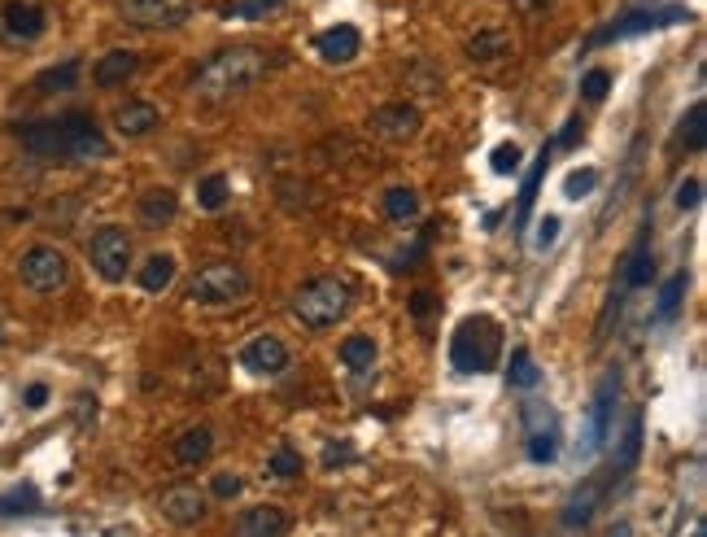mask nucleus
<instances>
[{
    "label": "nucleus",
    "instance_id": "nucleus-45",
    "mask_svg": "<svg viewBox=\"0 0 707 537\" xmlns=\"http://www.w3.org/2000/svg\"><path fill=\"white\" fill-rule=\"evenodd\" d=\"M22 402H27V407H31V411H40V407H44V402H49V385H31L27 393H22Z\"/></svg>",
    "mask_w": 707,
    "mask_h": 537
},
{
    "label": "nucleus",
    "instance_id": "nucleus-25",
    "mask_svg": "<svg viewBox=\"0 0 707 537\" xmlns=\"http://www.w3.org/2000/svg\"><path fill=\"white\" fill-rule=\"evenodd\" d=\"M341 363L350 367L354 376L371 372V367H376V341L371 337H345L341 341Z\"/></svg>",
    "mask_w": 707,
    "mask_h": 537
},
{
    "label": "nucleus",
    "instance_id": "nucleus-20",
    "mask_svg": "<svg viewBox=\"0 0 707 537\" xmlns=\"http://www.w3.org/2000/svg\"><path fill=\"white\" fill-rule=\"evenodd\" d=\"M616 393H620V376L611 372L603 385H598V393H594V420H590V441H585L590 450L603 446L607 433H611V407H616Z\"/></svg>",
    "mask_w": 707,
    "mask_h": 537
},
{
    "label": "nucleus",
    "instance_id": "nucleus-12",
    "mask_svg": "<svg viewBox=\"0 0 707 537\" xmlns=\"http://www.w3.org/2000/svg\"><path fill=\"white\" fill-rule=\"evenodd\" d=\"M289 529H293V516L284 507H271V503L245 507L241 516L232 520V537H284Z\"/></svg>",
    "mask_w": 707,
    "mask_h": 537
},
{
    "label": "nucleus",
    "instance_id": "nucleus-3",
    "mask_svg": "<svg viewBox=\"0 0 707 537\" xmlns=\"http://www.w3.org/2000/svg\"><path fill=\"white\" fill-rule=\"evenodd\" d=\"M498 354H502V328L489 315H467L463 324L454 328V341H450L454 372H463V376L494 372Z\"/></svg>",
    "mask_w": 707,
    "mask_h": 537
},
{
    "label": "nucleus",
    "instance_id": "nucleus-35",
    "mask_svg": "<svg viewBox=\"0 0 707 537\" xmlns=\"http://www.w3.org/2000/svg\"><path fill=\"white\" fill-rule=\"evenodd\" d=\"M524 428L529 433H559V420L546 402H524Z\"/></svg>",
    "mask_w": 707,
    "mask_h": 537
},
{
    "label": "nucleus",
    "instance_id": "nucleus-6",
    "mask_svg": "<svg viewBox=\"0 0 707 537\" xmlns=\"http://www.w3.org/2000/svg\"><path fill=\"white\" fill-rule=\"evenodd\" d=\"M197 0H118V14H123L127 27L140 31H171L184 27L193 18Z\"/></svg>",
    "mask_w": 707,
    "mask_h": 537
},
{
    "label": "nucleus",
    "instance_id": "nucleus-10",
    "mask_svg": "<svg viewBox=\"0 0 707 537\" xmlns=\"http://www.w3.org/2000/svg\"><path fill=\"white\" fill-rule=\"evenodd\" d=\"M0 27H5L9 40L31 44L49 31V9L35 5V0H9V5L0 9Z\"/></svg>",
    "mask_w": 707,
    "mask_h": 537
},
{
    "label": "nucleus",
    "instance_id": "nucleus-15",
    "mask_svg": "<svg viewBox=\"0 0 707 537\" xmlns=\"http://www.w3.org/2000/svg\"><path fill=\"white\" fill-rule=\"evenodd\" d=\"M140 70V53H131V49H110V53H101L97 57V66H92V83L97 88H123V83L131 79Z\"/></svg>",
    "mask_w": 707,
    "mask_h": 537
},
{
    "label": "nucleus",
    "instance_id": "nucleus-42",
    "mask_svg": "<svg viewBox=\"0 0 707 537\" xmlns=\"http://www.w3.org/2000/svg\"><path fill=\"white\" fill-rule=\"evenodd\" d=\"M699 197H703V184H699V179H686V184H677V206H681V210H694V206H699Z\"/></svg>",
    "mask_w": 707,
    "mask_h": 537
},
{
    "label": "nucleus",
    "instance_id": "nucleus-1",
    "mask_svg": "<svg viewBox=\"0 0 707 537\" xmlns=\"http://www.w3.org/2000/svg\"><path fill=\"white\" fill-rule=\"evenodd\" d=\"M18 140L27 145L31 158H49V162H101V158H110V140H105V131L92 123L88 114L22 123Z\"/></svg>",
    "mask_w": 707,
    "mask_h": 537
},
{
    "label": "nucleus",
    "instance_id": "nucleus-28",
    "mask_svg": "<svg viewBox=\"0 0 707 537\" xmlns=\"http://www.w3.org/2000/svg\"><path fill=\"white\" fill-rule=\"evenodd\" d=\"M690 289V276L686 271H677V276H668V284L659 289V302H655V319H673L681 310V297Z\"/></svg>",
    "mask_w": 707,
    "mask_h": 537
},
{
    "label": "nucleus",
    "instance_id": "nucleus-37",
    "mask_svg": "<svg viewBox=\"0 0 707 537\" xmlns=\"http://www.w3.org/2000/svg\"><path fill=\"white\" fill-rule=\"evenodd\" d=\"M559 450V433H529V459L533 463H550Z\"/></svg>",
    "mask_w": 707,
    "mask_h": 537
},
{
    "label": "nucleus",
    "instance_id": "nucleus-8",
    "mask_svg": "<svg viewBox=\"0 0 707 537\" xmlns=\"http://www.w3.org/2000/svg\"><path fill=\"white\" fill-rule=\"evenodd\" d=\"M18 276L31 293H57L70 280V262L57 245H31L18 262Z\"/></svg>",
    "mask_w": 707,
    "mask_h": 537
},
{
    "label": "nucleus",
    "instance_id": "nucleus-44",
    "mask_svg": "<svg viewBox=\"0 0 707 537\" xmlns=\"http://www.w3.org/2000/svg\"><path fill=\"white\" fill-rule=\"evenodd\" d=\"M537 228H542V232H537V249H546V245H555V241H559V219H555V214H546V219L537 223Z\"/></svg>",
    "mask_w": 707,
    "mask_h": 537
},
{
    "label": "nucleus",
    "instance_id": "nucleus-4",
    "mask_svg": "<svg viewBox=\"0 0 707 537\" xmlns=\"http://www.w3.org/2000/svg\"><path fill=\"white\" fill-rule=\"evenodd\" d=\"M345 310H350V280L345 276H315V280H306L293 297L297 324L310 328V332L332 328L337 319H345Z\"/></svg>",
    "mask_w": 707,
    "mask_h": 537
},
{
    "label": "nucleus",
    "instance_id": "nucleus-5",
    "mask_svg": "<svg viewBox=\"0 0 707 537\" xmlns=\"http://www.w3.org/2000/svg\"><path fill=\"white\" fill-rule=\"evenodd\" d=\"M254 289L249 271L241 262H206L193 280H188V297L197 306H227V302H241Z\"/></svg>",
    "mask_w": 707,
    "mask_h": 537
},
{
    "label": "nucleus",
    "instance_id": "nucleus-14",
    "mask_svg": "<svg viewBox=\"0 0 707 537\" xmlns=\"http://www.w3.org/2000/svg\"><path fill=\"white\" fill-rule=\"evenodd\" d=\"M315 53L323 57V62H332V66H345V62H354V57L363 53V35H358V27H350V22H337V27L315 35Z\"/></svg>",
    "mask_w": 707,
    "mask_h": 537
},
{
    "label": "nucleus",
    "instance_id": "nucleus-24",
    "mask_svg": "<svg viewBox=\"0 0 707 537\" xmlns=\"http://www.w3.org/2000/svg\"><path fill=\"white\" fill-rule=\"evenodd\" d=\"M136 280H140V289H145V293L171 289V280H175V258H171V254L145 258V262H140V271H136Z\"/></svg>",
    "mask_w": 707,
    "mask_h": 537
},
{
    "label": "nucleus",
    "instance_id": "nucleus-46",
    "mask_svg": "<svg viewBox=\"0 0 707 537\" xmlns=\"http://www.w3.org/2000/svg\"><path fill=\"white\" fill-rule=\"evenodd\" d=\"M411 310H415V319H424L428 310H433V293H415V302H411Z\"/></svg>",
    "mask_w": 707,
    "mask_h": 537
},
{
    "label": "nucleus",
    "instance_id": "nucleus-11",
    "mask_svg": "<svg viewBox=\"0 0 707 537\" xmlns=\"http://www.w3.org/2000/svg\"><path fill=\"white\" fill-rule=\"evenodd\" d=\"M158 511L171 524H179V529H193V524L206 520V494H201L197 485H171V489H162V498H158Z\"/></svg>",
    "mask_w": 707,
    "mask_h": 537
},
{
    "label": "nucleus",
    "instance_id": "nucleus-40",
    "mask_svg": "<svg viewBox=\"0 0 707 537\" xmlns=\"http://www.w3.org/2000/svg\"><path fill=\"white\" fill-rule=\"evenodd\" d=\"M31 507H35V489L31 485H22V489H14V494L0 498V511H5V516H9V511H31Z\"/></svg>",
    "mask_w": 707,
    "mask_h": 537
},
{
    "label": "nucleus",
    "instance_id": "nucleus-48",
    "mask_svg": "<svg viewBox=\"0 0 707 537\" xmlns=\"http://www.w3.org/2000/svg\"><path fill=\"white\" fill-rule=\"evenodd\" d=\"M350 455H354L350 446H328V455H323V463H328V468H332V463H337V459H350Z\"/></svg>",
    "mask_w": 707,
    "mask_h": 537
},
{
    "label": "nucleus",
    "instance_id": "nucleus-31",
    "mask_svg": "<svg viewBox=\"0 0 707 537\" xmlns=\"http://www.w3.org/2000/svg\"><path fill=\"white\" fill-rule=\"evenodd\" d=\"M227 197H232V184H227V175H206L197 184V206L201 210H223Z\"/></svg>",
    "mask_w": 707,
    "mask_h": 537
},
{
    "label": "nucleus",
    "instance_id": "nucleus-27",
    "mask_svg": "<svg viewBox=\"0 0 707 537\" xmlns=\"http://www.w3.org/2000/svg\"><path fill=\"white\" fill-rule=\"evenodd\" d=\"M306 472V463H302V455L284 441V446H275V455L267 459V476H275V481H297V476Z\"/></svg>",
    "mask_w": 707,
    "mask_h": 537
},
{
    "label": "nucleus",
    "instance_id": "nucleus-49",
    "mask_svg": "<svg viewBox=\"0 0 707 537\" xmlns=\"http://www.w3.org/2000/svg\"><path fill=\"white\" fill-rule=\"evenodd\" d=\"M607 537H633V529H629V524H625V520H620V524H616V529H611Z\"/></svg>",
    "mask_w": 707,
    "mask_h": 537
},
{
    "label": "nucleus",
    "instance_id": "nucleus-19",
    "mask_svg": "<svg viewBox=\"0 0 707 537\" xmlns=\"http://www.w3.org/2000/svg\"><path fill=\"white\" fill-rule=\"evenodd\" d=\"M140 228H149V232H158L166 228V223H175V214H179V197H175V188H149L145 197H140Z\"/></svg>",
    "mask_w": 707,
    "mask_h": 537
},
{
    "label": "nucleus",
    "instance_id": "nucleus-18",
    "mask_svg": "<svg viewBox=\"0 0 707 537\" xmlns=\"http://www.w3.org/2000/svg\"><path fill=\"white\" fill-rule=\"evenodd\" d=\"M681 18H690L686 9H659V14H629L625 22H611V27H603L594 35L598 44L603 40H625V35H638V31H655V27H664V22H681Z\"/></svg>",
    "mask_w": 707,
    "mask_h": 537
},
{
    "label": "nucleus",
    "instance_id": "nucleus-34",
    "mask_svg": "<svg viewBox=\"0 0 707 537\" xmlns=\"http://www.w3.org/2000/svg\"><path fill=\"white\" fill-rule=\"evenodd\" d=\"M651 276H655V258H651V249L638 245L625 262V284L629 289H642V284H651Z\"/></svg>",
    "mask_w": 707,
    "mask_h": 537
},
{
    "label": "nucleus",
    "instance_id": "nucleus-41",
    "mask_svg": "<svg viewBox=\"0 0 707 537\" xmlns=\"http://www.w3.org/2000/svg\"><path fill=\"white\" fill-rule=\"evenodd\" d=\"M494 171L498 175H515V171H520V149H515V145H498L494 149Z\"/></svg>",
    "mask_w": 707,
    "mask_h": 537
},
{
    "label": "nucleus",
    "instance_id": "nucleus-17",
    "mask_svg": "<svg viewBox=\"0 0 707 537\" xmlns=\"http://www.w3.org/2000/svg\"><path fill=\"white\" fill-rule=\"evenodd\" d=\"M607 485L611 481H603V476H590L577 494L568 498V511H563V524L568 529H585V524L594 520V511H598V503H603V494H607Z\"/></svg>",
    "mask_w": 707,
    "mask_h": 537
},
{
    "label": "nucleus",
    "instance_id": "nucleus-21",
    "mask_svg": "<svg viewBox=\"0 0 707 537\" xmlns=\"http://www.w3.org/2000/svg\"><path fill=\"white\" fill-rule=\"evenodd\" d=\"M210 450H214V433L206 424L184 428V433L175 437V463H179V468H197V463H206Z\"/></svg>",
    "mask_w": 707,
    "mask_h": 537
},
{
    "label": "nucleus",
    "instance_id": "nucleus-22",
    "mask_svg": "<svg viewBox=\"0 0 707 537\" xmlns=\"http://www.w3.org/2000/svg\"><path fill=\"white\" fill-rule=\"evenodd\" d=\"M511 49H515V40H511V31H502V27H485L463 44V53L472 57V62H498V57H507Z\"/></svg>",
    "mask_w": 707,
    "mask_h": 537
},
{
    "label": "nucleus",
    "instance_id": "nucleus-16",
    "mask_svg": "<svg viewBox=\"0 0 707 537\" xmlns=\"http://www.w3.org/2000/svg\"><path fill=\"white\" fill-rule=\"evenodd\" d=\"M158 123H162V110L153 101H127V105H118V110H114V131H118V136H127V140L149 136Z\"/></svg>",
    "mask_w": 707,
    "mask_h": 537
},
{
    "label": "nucleus",
    "instance_id": "nucleus-2",
    "mask_svg": "<svg viewBox=\"0 0 707 537\" xmlns=\"http://www.w3.org/2000/svg\"><path fill=\"white\" fill-rule=\"evenodd\" d=\"M262 75H267V53L262 49H219L197 66L193 97L206 105H223L232 97H245Z\"/></svg>",
    "mask_w": 707,
    "mask_h": 537
},
{
    "label": "nucleus",
    "instance_id": "nucleus-29",
    "mask_svg": "<svg viewBox=\"0 0 707 537\" xmlns=\"http://www.w3.org/2000/svg\"><path fill=\"white\" fill-rule=\"evenodd\" d=\"M385 214L393 223H411L419 214V193H415V188H402V184L389 188V193H385Z\"/></svg>",
    "mask_w": 707,
    "mask_h": 537
},
{
    "label": "nucleus",
    "instance_id": "nucleus-26",
    "mask_svg": "<svg viewBox=\"0 0 707 537\" xmlns=\"http://www.w3.org/2000/svg\"><path fill=\"white\" fill-rule=\"evenodd\" d=\"M546 166H550V149H542V158L533 162V171L524 175V188H520V206H515V223H529V210H533V201H537V188H542V175H546Z\"/></svg>",
    "mask_w": 707,
    "mask_h": 537
},
{
    "label": "nucleus",
    "instance_id": "nucleus-33",
    "mask_svg": "<svg viewBox=\"0 0 707 537\" xmlns=\"http://www.w3.org/2000/svg\"><path fill=\"white\" fill-rule=\"evenodd\" d=\"M507 380H511V389H537V380H542V372H537V367H533V354H529V350H515V354H511Z\"/></svg>",
    "mask_w": 707,
    "mask_h": 537
},
{
    "label": "nucleus",
    "instance_id": "nucleus-43",
    "mask_svg": "<svg viewBox=\"0 0 707 537\" xmlns=\"http://www.w3.org/2000/svg\"><path fill=\"white\" fill-rule=\"evenodd\" d=\"M515 5V14H524V18H542L555 9V0H511Z\"/></svg>",
    "mask_w": 707,
    "mask_h": 537
},
{
    "label": "nucleus",
    "instance_id": "nucleus-38",
    "mask_svg": "<svg viewBox=\"0 0 707 537\" xmlns=\"http://www.w3.org/2000/svg\"><path fill=\"white\" fill-rule=\"evenodd\" d=\"M607 88H611V75H607V70H590V75L581 79V97H585V101H603Z\"/></svg>",
    "mask_w": 707,
    "mask_h": 537
},
{
    "label": "nucleus",
    "instance_id": "nucleus-39",
    "mask_svg": "<svg viewBox=\"0 0 707 537\" xmlns=\"http://www.w3.org/2000/svg\"><path fill=\"white\" fill-rule=\"evenodd\" d=\"M245 489V481L236 472H214V485H210V494L214 498H236Z\"/></svg>",
    "mask_w": 707,
    "mask_h": 537
},
{
    "label": "nucleus",
    "instance_id": "nucleus-9",
    "mask_svg": "<svg viewBox=\"0 0 707 537\" xmlns=\"http://www.w3.org/2000/svg\"><path fill=\"white\" fill-rule=\"evenodd\" d=\"M419 110L411 101H389V105H380V110H371L367 118V127L376 131L380 140H393V145H402V140H415L419 136Z\"/></svg>",
    "mask_w": 707,
    "mask_h": 537
},
{
    "label": "nucleus",
    "instance_id": "nucleus-30",
    "mask_svg": "<svg viewBox=\"0 0 707 537\" xmlns=\"http://www.w3.org/2000/svg\"><path fill=\"white\" fill-rule=\"evenodd\" d=\"M707 110H703V101H694L690 105V114H686V123H681V145H686L690 153H703L707 145Z\"/></svg>",
    "mask_w": 707,
    "mask_h": 537
},
{
    "label": "nucleus",
    "instance_id": "nucleus-7",
    "mask_svg": "<svg viewBox=\"0 0 707 537\" xmlns=\"http://www.w3.org/2000/svg\"><path fill=\"white\" fill-rule=\"evenodd\" d=\"M88 262H92V271H97L101 280H127V267H131V236L118 228V223H105V228L92 232V241H88Z\"/></svg>",
    "mask_w": 707,
    "mask_h": 537
},
{
    "label": "nucleus",
    "instance_id": "nucleus-23",
    "mask_svg": "<svg viewBox=\"0 0 707 537\" xmlns=\"http://www.w3.org/2000/svg\"><path fill=\"white\" fill-rule=\"evenodd\" d=\"M79 75H83V62L79 57H66L62 66H49L35 75V92H44V97H53V92H70L79 88Z\"/></svg>",
    "mask_w": 707,
    "mask_h": 537
},
{
    "label": "nucleus",
    "instance_id": "nucleus-13",
    "mask_svg": "<svg viewBox=\"0 0 707 537\" xmlns=\"http://www.w3.org/2000/svg\"><path fill=\"white\" fill-rule=\"evenodd\" d=\"M241 367H249L254 376H280L284 367H289V345L280 337H271V332H262L241 350Z\"/></svg>",
    "mask_w": 707,
    "mask_h": 537
},
{
    "label": "nucleus",
    "instance_id": "nucleus-47",
    "mask_svg": "<svg viewBox=\"0 0 707 537\" xmlns=\"http://www.w3.org/2000/svg\"><path fill=\"white\" fill-rule=\"evenodd\" d=\"M577 136H581V118H572L568 127H563V136H559V145H577Z\"/></svg>",
    "mask_w": 707,
    "mask_h": 537
},
{
    "label": "nucleus",
    "instance_id": "nucleus-36",
    "mask_svg": "<svg viewBox=\"0 0 707 537\" xmlns=\"http://www.w3.org/2000/svg\"><path fill=\"white\" fill-rule=\"evenodd\" d=\"M594 184H598V171H594V166H585V171H572L568 179H563V197H568V201H581V197H590Z\"/></svg>",
    "mask_w": 707,
    "mask_h": 537
},
{
    "label": "nucleus",
    "instance_id": "nucleus-32",
    "mask_svg": "<svg viewBox=\"0 0 707 537\" xmlns=\"http://www.w3.org/2000/svg\"><path fill=\"white\" fill-rule=\"evenodd\" d=\"M638 455H642V420L633 415V424H629V433H625V446H620V455H616V468H611V481H616V476H625V472H633Z\"/></svg>",
    "mask_w": 707,
    "mask_h": 537
}]
</instances>
